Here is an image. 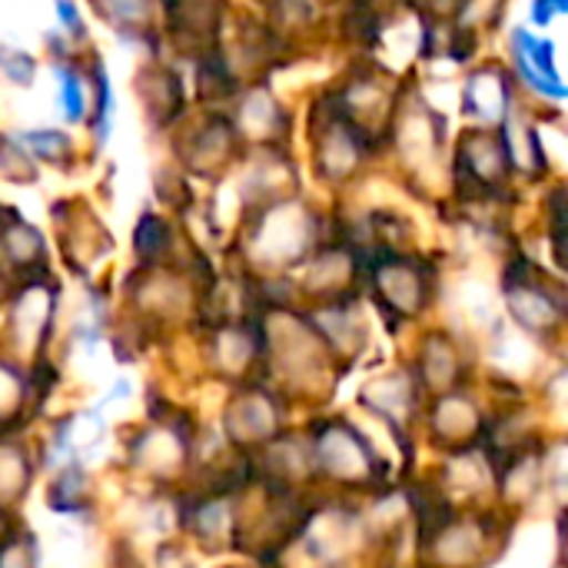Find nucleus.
<instances>
[{
  "label": "nucleus",
  "mask_w": 568,
  "mask_h": 568,
  "mask_svg": "<svg viewBox=\"0 0 568 568\" xmlns=\"http://www.w3.org/2000/svg\"><path fill=\"white\" fill-rule=\"evenodd\" d=\"M568 0H536L532 3V20L536 27H546L552 20V13H566Z\"/></svg>",
  "instance_id": "7ed1b4c3"
},
{
  "label": "nucleus",
  "mask_w": 568,
  "mask_h": 568,
  "mask_svg": "<svg viewBox=\"0 0 568 568\" xmlns=\"http://www.w3.org/2000/svg\"><path fill=\"white\" fill-rule=\"evenodd\" d=\"M57 10H60V17H67V20H70V30H80L77 10H73V3H70V0H57Z\"/></svg>",
  "instance_id": "39448f33"
},
{
  "label": "nucleus",
  "mask_w": 568,
  "mask_h": 568,
  "mask_svg": "<svg viewBox=\"0 0 568 568\" xmlns=\"http://www.w3.org/2000/svg\"><path fill=\"white\" fill-rule=\"evenodd\" d=\"M20 140L30 143V146H37V150H43V146H63V133H57V130H30V133H20Z\"/></svg>",
  "instance_id": "20e7f679"
},
{
  "label": "nucleus",
  "mask_w": 568,
  "mask_h": 568,
  "mask_svg": "<svg viewBox=\"0 0 568 568\" xmlns=\"http://www.w3.org/2000/svg\"><path fill=\"white\" fill-rule=\"evenodd\" d=\"M516 40L523 43L516 50V57H519V67L529 77V83L549 97H566V87L559 83V70H556V43L539 40L529 30H516Z\"/></svg>",
  "instance_id": "f257e3e1"
},
{
  "label": "nucleus",
  "mask_w": 568,
  "mask_h": 568,
  "mask_svg": "<svg viewBox=\"0 0 568 568\" xmlns=\"http://www.w3.org/2000/svg\"><path fill=\"white\" fill-rule=\"evenodd\" d=\"M60 93H63L67 120L77 123L83 116V90H80V80L73 73H60Z\"/></svg>",
  "instance_id": "f03ea898"
}]
</instances>
